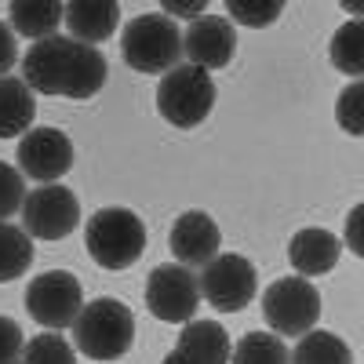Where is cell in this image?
Masks as SVG:
<instances>
[{
    "label": "cell",
    "mask_w": 364,
    "mask_h": 364,
    "mask_svg": "<svg viewBox=\"0 0 364 364\" xmlns=\"http://www.w3.org/2000/svg\"><path fill=\"white\" fill-rule=\"evenodd\" d=\"M135 343V317L120 299L84 302L80 317L73 321V346L91 360H117Z\"/></svg>",
    "instance_id": "6da1fadb"
},
{
    "label": "cell",
    "mask_w": 364,
    "mask_h": 364,
    "mask_svg": "<svg viewBox=\"0 0 364 364\" xmlns=\"http://www.w3.org/2000/svg\"><path fill=\"white\" fill-rule=\"evenodd\" d=\"M120 55L135 73H171L182 58V29L164 11L135 15L124 26Z\"/></svg>",
    "instance_id": "7a4b0ae2"
},
{
    "label": "cell",
    "mask_w": 364,
    "mask_h": 364,
    "mask_svg": "<svg viewBox=\"0 0 364 364\" xmlns=\"http://www.w3.org/2000/svg\"><path fill=\"white\" fill-rule=\"evenodd\" d=\"M84 248L102 269H128L146 252V223L132 208H102L84 226Z\"/></svg>",
    "instance_id": "3957f363"
},
{
    "label": "cell",
    "mask_w": 364,
    "mask_h": 364,
    "mask_svg": "<svg viewBox=\"0 0 364 364\" xmlns=\"http://www.w3.org/2000/svg\"><path fill=\"white\" fill-rule=\"evenodd\" d=\"M262 317L273 336L302 339L321 321V291L306 277H299V273L277 277L262 291Z\"/></svg>",
    "instance_id": "277c9868"
},
{
    "label": "cell",
    "mask_w": 364,
    "mask_h": 364,
    "mask_svg": "<svg viewBox=\"0 0 364 364\" xmlns=\"http://www.w3.org/2000/svg\"><path fill=\"white\" fill-rule=\"evenodd\" d=\"M215 106V80L208 70L178 63L157 84V109L175 128H197Z\"/></svg>",
    "instance_id": "5b68a950"
},
{
    "label": "cell",
    "mask_w": 364,
    "mask_h": 364,
    "mask_svg": "<svg viewBox=\"0 0 364 364\" xmlns=\"http://www.w3.org/2000/svg\"><path fill=\"white\" fill-rule=\"evenodd\" d=\"M84 310V288L70 269H44L26 284V314L48 331L73 328Z\"/></svg>",
    "instance_id": "8992f818"
},
{
    "label": "cell",
    "mask_w": 364,
    "mask_h": 364,
    "mask_svg": "<svg viewBox=\"0 0 364 364\" xmlns=\"http://www.w3.org/2000/svg\"><path fill=\"white\" fill-rule=\"evenodd\" d=\"M146 306L164 324H190L200 306V281L186 266L164 262L146 277Z\"/></svg>",
    "instance_id": "52a82bcc"
},
{
    "label": "cell",
    "mask_w": 364,
    "mask_h": 364,
    "mask_svg": "<svg viewBox=\"0 0 364 364\" xmlns=\"http://www.w3.org/2000/svg\"><path fill=\"white\" fill-rule=\"evenodd\" d=\"M200 299L211 302L219 314L245 310L259 291V273L245 255H215L200 273Z\"/></svg>",
    "instance_id": "ba28073f"
},
{
    "label": "cell",
    "mask_w": 364,
    "mask_h": 364,
    "mask_svg": "<svg viewBox=\"0 0 364 364\" xmlns=\"http://www.w3.org/2000/svg\"><path fill=\"white\" fill-rule=\"evenodd\" d=\"M80 226V200L66 186H37L26 193L22 204V230L37 240H63Z\"/></svg>",
    "instance_id": "9c48e42d"
},
{
    "label": "cell",
    "mask_w": 364,
    "mask_h": 364,
    "mask_svg": "<svg viewBox=\"0 0 364 364\" xmlns=\"http://www.w3.org/2000/svg\"><path fill=\"white\" fill-rule=\"evenodd\" d=\"M73 168V142L63 128H29L18 139V171L37 186H55Z\"/></svg>",
    "instance_id": "30bf717a"
},
{
    "label": "cell",
    "mask_w": 364,
    "mask_h": 364,
    "mask_svg": "<svg viewBox=\"0 0 364 364\" xmlns=\"http://www.w3.org/2000/svg\"><path fill=\"white\" fill-rule=\"evenodd\" d=\"M73 51H77V41L63 37V33L48 37V41H37L22 55V80H26V87L37 91V95H63Z\"/></svg>",
    "instance_id": "8fae6325"
},
{
    "label": "cell",
    "mask_w": 364,
    "mask_h": 364,
    "mask_svg": "<svg viewBox=\"0 0 364 364\" xmlns=\"http://www.w3.org/2000/svg\"><path fill=\"white\" fill-rule=\"evenodd\" d=\"M233 51H237V29H233L230 18L200 15L186 26V33H182V55L190 58V66H200L208 73L230 66Z\"/></svg>",
    "instance_id": "7c38bea8"
},
{
    "label": "cell",
    "mask_w": 364,
    "mask_h": 364,
    "mask_svg": "<svg viewBox=\"0 0 364 364\" xmlns=\"http://www.w3.org/2000/svg\"><path fill=\"white\" fill-rule=\"evenodd\" d=\"M219 245H223V230L208 211H197V208L182 211V215L171 223L168 248H171L178 266H186V269L190 266H208L219 255Z\"/></svg>",
    "instance_id": "4fadbf2b"
},
{
    "label": "cell",
    "mask_w": 364,
    "mask_h": 364,
    "mask_svg": "<svg viewBox=\"0 0 364 364\" xmlns=\"http://www.w3.org/2000/svg\"><path fill=\"white\" fill-rule=\"evenodd\" d=\"M339 252H343V240L328 230H299L291 240H288V262L295 266L299 277H321V273H331L339 262Z\"/></svg>",
    "instance_id": "5bb4252c"
},
{
    "label": "cell",
    "mask_w": 364,
    "mask_h": 364,
    "mask_svg": "<svg viewBox=\"0 0 364 364\" xmlns=\"http://www.w3.org/2000/svg\"><path fill=\"white\" fill-rule=\"evenodd\" d=\"M117 22H120V8L113 0H73L66 4V26L73 41L95 48L102 41H109L117 33Z\"/></svg>",
    "instance_id": "9a60e30c"
},
{
    "label": "cell",
    "mask_w": 364,
    "mask_h": 364,
    "mask_svg": "<svg viewBox=\"0 0 364 364\" xmlns=\"http://www.w3.org/2000/svg\"><path fill=\"white\" fill-rule=\"evenodd\" d=\"M175 350L193 357L197 364H230V357H233L230 331L219 321H190L186 328H182Z\"/></svg>",
    "instance_id": "2e32d148"
},
{
    "label": "cell",
    "mask_w": 364,
    "mask_h": 364,
    "mask_svg": "<svg viewBox=\"0 0 364 364\" xmlns=\"http://www.w3.org/2000/svg\"><path fill=\"white\" fill-rule=\"evenodd\" d=\"M8 18L18 37H29L37 44V41L58 37V26L66 22V4H55V0H15Z\"/></svg>",
    "instance_id": "e0dca14e"
},
{
    "label": "cell",
    "mask_w": 364,
    "mask_h": 364,
    "mask_svg": "<svg viewBox=\"0 0 364 364\" xmlns=\"http://www.w3.org/2000/svg\"><path fill=\"white\" fill-rule=\"evenodd\" d=\"M33 91L18 77H0V139H22L33 128Z\"/></svg>",
    "instance_id": "ac0fdd59"
},
{
    "label": "cell",
    "mask_w": 364,
    "mask_h": 364,
    "mask_svg": "<svg viewBox=\"0 0 364 364\" xmlns=\"http://www.w3.org/2000/svg\"><path fill=\"white\" fill-rule=\"evenodd\" d=\"M331 66L346 77H360L364 80V18H350L336 29L331 37Z\"/></svg>",
    "instance_id": "d6986e66"
},
{
    "label": "cell",
    "mask_w": 364,
    "mask_h": 364,
    "mask_svg": "<svg viewBox=\"0 0 364 364\" xmlns=\"http://www.w3.org/2000/svg\"><path fill=\"white\" fill-rule=\"evenodd\" d=\"M291 364H353L350 346L336 336V331H310L302 336L299 346L291 350Z\"/></svg>",
    "instance_id": "ffe728a7"
},
{
    "label": "cell",
    "mask_w": 364,
    "mask_h": 364,
    "mask_svg": "<svg viewBox=\"0 0 364 364\" xmlns=\"http://www.w3.org/2000/svg\"><path fill=\"white\" fill-rule=\"evenodd\" d=\"M33 262V237L22 226L0 223V281H18Z\"/></svg>",
    "instance_id": "44dd1931"
},
{
    "label": "cell",
    "mask_w": 364,
    "mask_h": 364,
    "mask_svg": "<svg viewBox=\"0 0 364 364\" xmlns=\"http://www.w3.org/2000/svg\"><path fill=\"white\" fill-rule=\"evenodd\" d=\"M230 364H291V353L281 343V336H273V331H248L233 346Z\"/></svg>",
    "instance_id": "7402d4cb"
},
{
    "label": "cell",
    "mask_w": 364,
    "mask_h": 364,
    "mask_svg": "<svg viewBox=\"0 0 364 364\" xmlns=\"http://www.w3.org/2000/svg\"><path fill=\"white\" fill-rule=\"evenodd\" d=\"M18 364H77V346L58 331H41L37 339L26 343Z\"/></svg>",
    "instance_id": "603a6c76"
},
{
    "label": "cell",
    "mask_w": 364,
    "mask_h": 364,
    "mask_svg": "<svg viewBox=\"0 0 364 364\" xmlns=\"http://www.w3.org/2000/svg\"><path fill=\"white\" fill-rule=\"evenodd\" d=\"M336 124L346 135H364V80H353L336 99Z\"/></svg>",
    "instance_id": "cb8c5ba5"
},
{
    "label": "cell",
    "mask_w": 364,
    "mask_h": 364,
    "mask_svg": "<svg viewBox=\"0 0 364 364\" xmlns=\"http://www.w3.org/2000/svg\"><path fill=\"white\" fill-rule=\"evenodd\" d=\"M230 18L240 22V26H252V29H266L281 18L284 4L281 0H230L226 4Z\"/></svg>",
    "instance_id": "d4e9b609"
},
{
    "label": "cell",
    "mask_w": 364,
    "mask_h": 364,
    "mask_svg": "<svg viewBox=\"0 0 364 364\" xmlns=\"http://www.w3.org/2000/svg\"><path fill=\"white\" fill-rule=\"evenodd\" d=\"M22 204H26V175L8 161H0V223H8L15 211H22Z\"/></svg>",
    "instance_id": "484cf974"
},
{
    "label": "cell",
    "mask_w": 364,
    "mask_h": 364,
    "mask_svg": "<svg viewBox=\"0 0 364 364\" xmlns=\"http://www.w3.org/2000/svg\"><path fill=\"white\" fill-rule=\"evenodd\" d=\"M22 350H26V339H22L18 321L0 317V364H18Z\"/></svg>",
    "instance_id": "4316f807"
},
{
    "label": "cell",
    "mask_w": 364,
    "mask_h": 364,
    "mask_svg": "<svg viewBox=\"0 0 364 364\" xmlns=\"http://www.w3.org/2000/svg\"><path fill=\"white\" fill-rule=\"evenodd\" d=\"M343 245L364 259V200L346 215V226H343Z\"/></svg>",
    "instance_id": "83f0119b"
},
{
    "label": "cell",
    "mask_w": 364,
    "mask_h": 364,
    "mask_svg": "<svg viewBox=\"0 0 364 364\" xmlns=\"http://www.w3.org/2000/svg\"><path fill=\"white\" fill-rule=\"evenodd\" d=\"M18 58V48H15V29L8 22H0V77H11V66Z\"/></svg>",
    "instance_id": "f1b7e54d"
},
{
    "label": "cell",
    "mask_w": 364,
    "mask_h": 364,
    "mask_svg": "<svg viewBox=\"0 0 364 364\" xmlns=\"http://www.w3.org/2000/svg\"><path fill=\"white\" fill-rule=\"evenodd\" d=\"M161 11H164L168 18L182 15V18H190V22H193V18H200V15H208V11H204V4H164Z\"/></svg>",
    "instance_id": "f546056e"
},
{
    "label": "cell",
    "mask_w": 364,
    "mask_h": 364,
    "mask_svg": "<svg viewBox=\"0 0 364 364\" xmlns=\"http://www.w3.org/2000/svg\"><path fill=\"white\" fill-rule=\"evenodd\" d=\"M161 364H197V360H193V357H186L182 350H171V353H168V357H164Z\"/></svg>",
    "instance_id": "4dcf8cb0"
},
{
    "label": "cell",
    "mask_w": 364,
    "mask_h": 364,
    "mask_svg": "<svg viewBox=\"0 0 364 364\" xmlns=\"http://www.w3.org/2000/svg\"><path fill=\"white\" fill-rule=\"evenodd\" d=\"M343 11H350L353 18H364V4H350V0H346V4H343Z\"/></svg>",
    "instance_id": "1f68e13d"
}]
</instances>
